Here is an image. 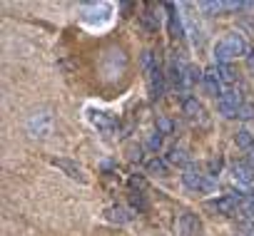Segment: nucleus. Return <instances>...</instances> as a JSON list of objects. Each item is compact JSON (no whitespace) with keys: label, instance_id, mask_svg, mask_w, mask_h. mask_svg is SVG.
<instances>
[{"label":"nucleus","instance_id":"f257e3e1","mask_svg":"<svg viewBox=\"0 0 254 236\" xmlns=\"http://www.w3.org/2000/svg\"><path fill=\"white\" fill-rule=\"evenodd\" d=\"M53 127H55V120H53V114L45 112V109L35 112L30 120H28V130H30L33 137H50L53 135Z\"/></svg>","mask_w":254,"mask_h":236},{"label":"nucleus","instance_id":"f03ea898","mask_svg":"<svg viewBox=\"0 0 254 236\" xmlns=\"http://www.w3.org/2000/svg\"><path fill=\"white\" fill-rule=\"evenodd\" d=\"M182 184H185L187 189H192V191H212V189H214L212 179H207V177L199 174L197 169H185V174H182Z\"/></svg>","mask_w":254,"mask_h":236},{"label":"nucleus","instance_id":"7ed1b4c3","mask_svg":"<svg viewBox=\"0 0 254 236\" xmlns=\"http://www.w3.org/2000/svg\"><path fill=\"white\" fill-rule=\"evenodd\" d=\"M242 97L237 94V92H224L219 99H217V109H219V114L222 117H237V112H239V107H242Z\"/></svg>","mask_w":254,"mask_h":236},{"label":"nucleus","instance_id":"20e7f679","mask_svg":"<svg viewBox=\"0 0 254 236\" xmlns=\"http://www.w3.org/2000/svg\"><path fill=\"white\" fill-rule=\"evenodd\" d=\"M87 120H90V125H92L95 130H100V132H112V130L117 127L115 117H112L110 112H102V109H87Z\"/></svg>","mask_w":254,"mask_h":236},{"label":"nucleus","instance_id":"39448f33","mask_svg":"<svg viewBox=\"0 0 254 236\" xmlns=\"http://www.w3.org/2000/svg\"><path fill=\"white\" fill-rule=\"evenodd\" d=\"M53 167L55 169H60L65 177H70V179H75V182H80V184H85L87 182V177H85V172H82V167L77 164V162H72V159H53Z\"/></svg>","mask_w":254,"mask_h":236},{"label":"nucleus","instance_id":"423d86ee","mask_svg":"<svg viewBox=\"0 0 254 236\" xmlns=\"http://www.w3.org/2000/svg\"><path fill=\"white\" fill-rule=\"evenodd\" d=\"M202 85H204L207 94H212V97H222V94H224V92H222V77H219V67H217V65H212V67L204 70Z\"/></svg>","mask_w":254,"mask_h":236},{"label":"nucleus","instance_id":"0eeeda50","mask_svg":"<svg viewBox=\"0 0 254 236\" xmlns=\"http://www.w3.org/2000/svg\"><path fill=\"white\" fill-rule=\"evenodd\" d=\"M180 231L185 236H202V221L197 219V214L192 211H185L180 216Z\"/></svg>","mask_w":254,"mask_h":236},{"label":"nucleus","instance_id":"6e6552de","mask_svg":"<svg viewBox=\"0 0 254 236\" xmlns=\"http://www.w3.org/2000/svg\"><path fill=\"white\" fill-rule=\"evenodd\" d=\"M242 194H227V196H219L217 201H214V209L219 211V214H234L237 209H239V204H242Z\"/></svg>","mask_w":254,"mask_h":236},{"label":"nucleus","instance_id":"1a4fd4ad","mask_svg":"<svg viewBox=\"0 0 254 236\" xmlns=\"http://www.w3.org/2000/svg\"><path fill=\"white\" fill-rule=\"evenodd\" d=\"M232 179H234V184H239V187H249V184L254 182V169H252L249 164H234V167H232Z\"/></svg>","mask_w":254,"mask_h":236},{"label":"nucleus","instance_id":"9d476101","mask_svg":"<svg viewBox=\"0 0 254 236\" xmlns=\"http://www.w3.org/2000/svg\"><path fill=\"white\" fill-rule=\"evenodd\" d=\"M165 77H167V75H162L160 67H155V70L150 72V92H152L155 99H160V97L165 94Z\"/></svg>","mask_w":254,"mask_h":236},{"label":"nucleus","instance_id":"9b49d317","mask_svg":"<svg viewBox=\"0 0 254 236\" xmlns=\"http://www.w3.org/2000/svg\"><path fill=\"white\" fill-rule=\"evenodd\" d=\"M224 43H227V47L232 50V55L237 57V55H247L249 52V47H247V43H244V38L239 35V33H229L227 38H224Z\"/></svg>","mask_w":254,"mask_h":236},{"label":"nucleus","instance_id":"f8f14e48","mask_svg":"<svg viewBox=\"0 0 254 236\" xmlns=\"http://www.w3.org/2000/svg\"><path fill=\"white\" fill-rule=\"evenodd\" d=\"M182 112L187 114V117H192V120H197V117H202L204 114V109H202V102L197 99V97H182Z\"/></svg>","mask_w":254,"mask_h":236},{"label":"nucleus","instance_id":"ddd939ff","mask_svg":"<svg viewBox=\"0 0 254 236\" xmlns=\"http://www.w3.org/2000/svg\"><path fill=\"white\" fill-rule=\"evenodd\" d=\"M105 216L110 221H115V224H127V221L132 219V211H127L125 206H107L105 209Z\"/></svg>","mask_w":254,"mask_h":236},{"label":"nucleus","instance_id":"4468645a","mask_svg":"<svg viewBox=\"0 0 254 236\" xmlns=\"http://www.w3.org/2000/svg\"><path fill=\"white\" fill-rule=\"evenodd\" d=\"M232 57H234V55H232V50L227 47V43L219 40V43L214 45V60H217V65H229Z\"/></svg>","mask_w":254,"mask_h":236},{"label":"nucleus","instance_id":"2eb2a0df","mask_svg":"<svg viewBox=\"0 0 254 236\" xmlns=\"http://www.w3.org/2000/svg\"><path fill=\"white\" fill-rule=\"evenodd\" d=\"M167 162H170V164H177V167H187V164H190V154H187L182 147H172L170 154H167Z\"/></svg>","mask_w":254,"mask_h":236},{"label":"nucleus","instance_id":"dca6fc26","mask_svg":"<svg viewBox=\"0 0 254 236\" xmlns=\"http://www.w3.org/2000/svg\"><path fill=\"white\" fill-rule=\"evenodd\" d=\"M147 172H150V174H157V177H167V174H170L167 162L160 159V157H152V159L147 162Z\"/></svg>","mask_w":254,"mask_h":236},{"label":"nucleus","instance_id":"f3484780","mask_svg":"<svg viewBox=\"0 0 254 236\" xmlns=\"http://www.w3.org/2000/svg\"><path fill=\"white\" fill-rule=\"evenodd\" d=\"M234 142H237V147H239V149H247V152L254 147V137H252V132H249V130H239V132L234 135Z\"/></svg>","mask_w":254,"mask_h":236},{"label":"nucleus","instance_id":"a211bd4d","mask_svg":"<svg viewBox=\"0 0 254 236\" xmlns=\"http://www.w3.org/2000/svg\"><path fill=\"white\" fill-rule=\"evenodd\" d=\"M140 25H142L145 30H150V33H157L160 20H157V15H152V13H140Z\"/></svg>","mask_w":254,"mask_h":236},{"label":"nucleus","instance_id":"6ab92c4d","mask_svg":"<svg viewBox=\"0 0 254 236\" xmlns=\"http://www.w3.org/2000/svg\"><path fill=\"white\" fill-rule=\"evenodd\" d=\"M185 75H187V82H190V85L204 80V70H199L197 65H187V67H185Z\"/></svg>","mask_w":254,"mask_h":236},{"label":"nucleus","instance_id":"aec40b11","mask_svg":"<svg viewBox=\"0 0 254 236\" xmlns=\"http://www.w3.org/2000/svg\"><path fill=\"white\" fill-rule=\"evenodd\" d=\"M237 211H239V214H244L249 221H254V196H244Z\"/></svg>","mask_w":254,"mask_h":236},{"label":"nucleus","instance_id":"412c9836","mask_svg":"<svg viewBox=\"0 0 254 236\" xmlns=\"http://www.w3.org/2000/svg\"><path fill=\"white\" fill-rule=\"evenodd\" d=\"M175 132V122L170 117H157V135H172Z\"/></svg>","mask_w":254,"mask_h":236},{"label":"nucleus","instance_id":"4be33fe9","mask_svg":"<svg viewBox=\"0 0 254 236\" xmlns=\"http://www.w3.org/2000/svg\"><path fill=\"white\" fill-rule=\"evenodd\" d=\"M237 117H239V120H254V102H242Z\"/></svg>","mask_w":254,"mask_h":236},{"label":"nucleus","instance_id":"5701e85b","mask_svg":"<svg viewBox=\"0 0 254 236\" xmlns=\"http://www.w3.org/2000/svg\"><path fill=\"white\" fill-rule=\"evenodd\" d=\"M130 204H132V209H137V211H145V209H147V201H145V194H142V191H135V194L130 196Z\"/></svg>","mask_w":254,"mask_h":236},{"label":"nucleus","instance_id":"b1692460","mask_svg":"<svg viewBox=\"0 0 254 236\" xmlns=\"http://www.w3.org/2000/svg\"><path fill=\"white\" fill-rule=\"evenodd\" d=\"M219 67V77H222V85L224 82H234L237 80V75H234V70L229 67V65H217Z\"/></svg>","mask_w":254,"mask_h":236},{"label":"nucleus","instance_id":"393cba45","mask_svg":"<svg viewBox=\"0 0 254 236\" xmlns=\"http://www.w3.org/2000/svg\"><path fill=\"white\" fill-rule=\"evenodd\" d=\"M237 231H239V236H254V221H249V219L239 221L237 224Z\"/></svg>","mask_w":254,"mask_h":236},{"label":"nucleus","instance_id":"a878e982","mask_svg":"<svg viewBox=\"0 0 254 236\" xmlns=\"http://www.w3.org/2000/svg\"><path fill=\"white\" fill-rule=\"evenodd\" d=\"M155 67H157V62H155V55H152L150 50H145V52H142V70L152 72Z\"/></svg>","mask_w":254,"mask_h":236},{"label":"nucleus","instance_id":"bb28decb","mask_svg":"<svg viewBox=\"0 0 254 236\" xmlns=\"http://www.w3.org/2000/svg\"><path fill=\"white\" fill-rule=\"evenodd\" d=\"M160 147H162V137H160L157 132H155V135H150V137H147V149H152V152H157Z\"/></svg>","mask_w":254,"mask_h":236},{"label":"nucleus","instance_id":"cd10ccee","mask_svg":"<svg viewBox=\"0 0 254 236\" xmlns=\"http://www.w3.org/2000/svg\"><path fill=\"white\" fill-rule=\"evenodd\" d=\"M199 8H202L204 13H222V10H224V5H222V3H212V0H209V3H202Z\"/></svg>","mask_w":254,"mask_h":236},{"label":"nucleus","instance_id":"c85d7f7f","mask_svg":"<svg viewBox=\"0 0 254 236\" xmlns=\"http://www.w3.org/2000/svg\"><path fill=\"white\" fill-rule=\"evenodd\" d=\"M130 187L132 189H137V191H145V187H147V182H145V177H130Z\"/></svg>","mask_w":254,"mask_h":236},{"label":"nucleus","instance_id":"c756f323","mask_svg":"<svg viewBox=\"0 0 254 236\" xmlns=\"http://www.w3.org/2000/svg\"><path fill=\"white\" fill-rule=\"evenodd\" d=\"M127 152H130V159L132 162H142V147H130Z\"/></svg>","mask_w":254,"mask_h":236},{"label":"nucleus","instance_id":"7c9ffc66","mask_svg":"<svg viewBox=\"0 0 254 236\" xmlns=\"http://www.w3.org/2000/svg\"><path fill=\"white\" fill-rule=\"evenodd\" d=\"M219 169H222V159H209V174H212V177H217V174H219Z\"/></svg>","mask_w":254,"mask_h":236},{"label":"nucleus","instance_id":"2f4dec72","mask_svg":"<svg viewBox=\"0 0 254 236\" xmlns=\"http://www.w3.org/2000/svg\"><path fill=\"white\" fill-rule=\"evenodd\" d=\"M247 65H249V70L254 72V52H252V50L247 52Z\"/></svg>","mask_w":254,"mask_h":236},{"label":"nucleus","instance_id":"473e14b6","mask_svg":"<svg viewBox=\"0 0 254 236\" xmlns=\"http://www.w3.org/2000/svg\"><path fill=\"white\" fill-rule=\"evenodd\" d=\"M247 157H249V164H254V147L249 149V154H247Z\"/></svg>","mask_w":254,"mask_h":236}]
</instances>
